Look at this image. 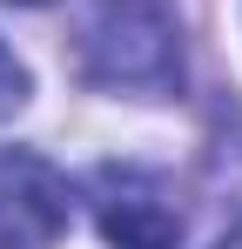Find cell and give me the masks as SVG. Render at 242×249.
<instances>
[{
    "label": "cell",
    "instance_id": "cell-2",
    "mask_svg": "<svg viewBox=\"0 0 242 249\" xmlns=\"http://www.w3.org/2000/svg\"><path fill=\"white\" fill-rule=\"evenodd\" d=\"M87 202L108 249H175L182 243V209L175 189L141 162H101L87 182Z\"/></svg>",
    "mask_w": 242,
    "mask_h": 249
},
{
    "label": "cell",
    "instance_id": "cell-6",
    "mask_svg": "<svg viewBox=\"0 0 242 249\" xmlns=\"http://www.w3.org/2000/svg\"><path fill=\"white\" fill-rule=\"evenodd\" d=\"M222 249H242V229H236V236H229V243H222Z\"/></svg>",
    "mask_w": 242,
    "mask_h": 249
},
{
    "label": "cell",
    "instance_id": "cell-4",
    "mask_svg": "<svg viewBox=\"0 0 242 249\" xmlns=\"http://www.w3.org/2000/svg\"><path fill=\"white\" fill-rule=\"evenodd\" d=\"M20 108H27V68H20V61L7 54V41H0V122L20 115Z\"/></svg>",
    "mask_w": 242,
    "mask_h": 249
},
{
    "label": "cell",
    "instance_id": "cell-3",
    "mask_svg": "<svg viewBox=\"0 0 242 249\" xmlns=\"http://www.w3.org/2000/svg\"><path fill=\"white\" fill-rule=\"evenodd\" d=\"M68 175L34 148H0V249H54L68 236Z\"/></svg>",
    "mask_w": 242,
    "mask_h": 249
},
{
    "label": "cell",
    "instance_id": "cell-5",
    "mask_svg": "<svg viewBox=\"0 0 242 249\" xmlns=\"http://www.w3.org/2000/svg\"><path fill=\"white\" fill-rule=\"evenodd\" d=\"M7 7H47V0H7Z\"/></svg>",
    "mask_w": 242,
    "mask_h": 249
},
{
    "label": "cell",
    "instance_id": "cell-1",
    "mask_svg": "<svg viewBox=\"0 0 242 249\" xmlns=\"http://www.w3.org/2000/svg\"><path fill=\"white\" fill-rule=\"evenodd\" d=\"M81 74L108 94H182V20L168 0H101L81 27Z\"/></svg>",
    "mask_w": 242,
    "mask_h": 249
}]
</instances>
